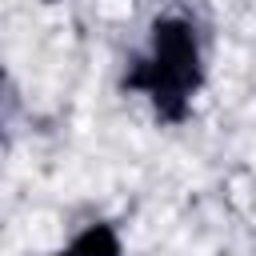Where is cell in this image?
Returning a JSON list of instances; mask_svg holds the SVG:
<instances>
[{"mask_svg":"<svg viewBox=\"0 0 256 256\" xmlns=\"http://www.w3.org/2000/svg\"><path fill=\"white\" fill-rule=\"evenodd\" d=\"M204 80L196 28L184 16H160L152 24V48L124 72V88L144 92L160 120L180 124Z\"/></svg>","mask_w":256,"mask_h":256,"instance_id":"6da1fadb","label":"cell"},{"mask_svg":"<svg viewBox=\"0 0 256 256\" xmlns=\"http://www.w3.org/2000/svg\"><path fill=\"white\" fill-rule=\"evenodd\" d=\"M72 248H80L84 256H120V240H116V232H112L108 224L84 228V232L72 240Z\"/></svg>","mask_w":256,"mask_h":256,"instance_id":"7a4b0ae2","label":"cell"},{"mask_svg":"<svg viewBox=\"0 0 256 256\" xmlns=\"http://www.w3.org/2000/svg\"><path fill=\"white\" fill-rule=\"evenodd\" d=\"M56 256H84V252H80V248H72V244H68V248H64V252H56Z\"/></svg>","mask_w":256,"mask_h":256,"instance_id":"3957f363","label":"cell"}]
</instances>
